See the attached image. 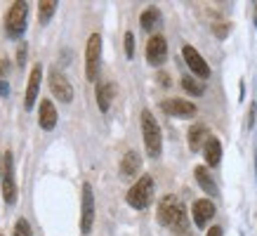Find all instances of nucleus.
Wrapping results in <instances>:
<instances>
[{
  "label": "nucleus",
  "instance_id": "12",
  "mask_svg": "<svg viewBox=\"0 0 257 236\" xmlns=\"http://www.w3.org/2000/svg\"><path fill=\"white\" fill-rule=\"evenodd\" d=\"M40 78H43V66L36 64L31 69V76H29V87H26V97H24V106L26 111L33 109V104L38 99V92H40Z\"/></svg>",
  "mask_w": 257,
  "mask_h": 236
},
{
  "label": "nucleus",
  "instance_id": "31",
  "mask_svg": "<svg viewBox=\"0 0 257 236\" xmlns=\"http://www.w3.org/2000/svg\"><path fill=\"white\" fill-rule=\"evenodd\" d=\"M3 73H5V62H0V80H3Z\"/></svg>",
  "mask_w": 257,
  "mask_h": 236
},
{
  "label": "nucleus",
  "instance_id": "26",
  "mask_svg": "<svg viewBox=\"0 0 257 236\" xmlns=\"http://www.w3.org/2000/svg\"><path fill=\"white\" fill-rule=\"evenodd\" d=\"M24 62H26V45L22 43V47L17 50V64H19V66H24Z\"/></svg>",
  "mask_w": 257,
  "mask_h": 236
},
{
  "label": "nucleus",
  "instance_id": "24",
  "mask_svg": "<svg viewBox=\"0 0 257 236\" xmlns=\"http://www.w3.org/2000/svg\"><path fill=\"white\" fill-rule=\"evenodd\" d=\"M125 55H127V59L135 57V36L130 31L125 33Z\"/></svg>",
  "mask_w": 257,
  "mask_h": 236
},
{
  "label": "nucleus",
  "instance_id": "14",
  "mask_svg": "<svg viewBox=\"0 0 257 236\" xmlns=\"http://www.w3.org/2000/svg\"><path fill=\"white\" fill-rule=\"evenodd\" d=\"M38 123H40L43 130H52V128L57 126V109H55V104L50 102V99H43V102H40Z\"/></svg>",
  "mask_w": 257,
  "mask_h": 236
},
{
  "label": "nucleus",
  "instance_id": "6",
  "mask_svg": "<svg viewBox=\"0 0 257 236\" xmlns=\"http://www.w3.org/2000/svg\"><path fill=\"white\" fill-rule=\"evenodd\" d=\"M47 80H50V90H52V94H55L59 102L69 104L71 99H73V87H71L69 78H66L59 69L50 71V78H47Z\"/></svg>",
  "mask_w": 257,
  "mask_h": 236
},
{
  "label": "nucleus",
  "instance_id": "9",
  "mask_svg": "<svg viewBox=\"0 0 257 236\" xmlns=\"http://www.w3.org/2000/svg\"><path fill=\"white\" fill-rule=\"evenodd\" d=\"M182 55H184V62H187V66L191 69V73H196L198 78H210V66H208L205 59L198 55L196 47L184 45L182 47Z\"/></svg>",
  "mask_w": 257,
  "mask_h": 236
},
{
  "label": "nucleus",
  "instance_id": "5",
  "mask_svg": "<svg viewBox=\"0 0 257 236\" xmlns=\"http://www.w3.org/2000/svg\"><path fill=\"white\" fill-rule=\"evenodd\" d=\"M26 15H29V8L26 3H12V8L8 10V17H5V29L12 38H19L24 31H26Z\"/></svg>",
  "mask_w": 257,
  "mask_h": 236
},
{
  "label": "nucleus",
  "instance_id": "27",
  "mask_svg": "<svg viewBox=\"0 0 257 236\" xmlns=\"http://www.w3.org/2000/svg\"><path fill=\"white\" fill-rule=\"evenodd\" d=\"M255 111H257V106H255V104H250V111H248V128L255 123Z\"/></svg>",
  "mask_w": 257,
  "mask_h": 236
},
{
  "label": "nucleus",
  "instance_id": "16",
  "mask_svg": "<svg viewBox=\"0 0 257 236\" xmlns=\"http://www.w3.org/2000/svg\"><path fill=\"white\" fill-rule=\"evenodd\" d=\"M196 182L201 184V189L205 191V194H210V196H217V184H215V180H212V175L208 173V168L205 165H196Z\"/></svg>",
  "mask_w": 257,
  "mask_h": 236
},
{
  "label": "nucleus",
  "instance_id": "1",
  "mask_svg": "<svg viewBox=\"0 0 257 236\" xmlns=\"http://www.w3.org/2000/svg\"><path fill=\"white\" fill-rule=\"evenodd\" d=\"M158 222L163 227H172L175 231H187V212L182 208L177 196H163L158 203Z\"/></svg>",
  "mask_w": 257,
  "mask_h": 236
},
{
  "label": "nucleus",
  "instance_id": "10",
  "mask_svg": "<svg viewBox=\"0 0 257 236\" xmlns=\"http://www.w3.org/2000/svg\"><path fill=\"white\" fill-rule=\"evenodd\" d=\"M147 59L151 66H161L168 59V40L163 36H151L147 43Z\"/></svg>",
  "mask_w": 257,
  "mask_h": 236
},
{
  "label": "nucleus",
  "instance_id": "21",
  "mask_svg": "<svg viewBox=\"0 0 257 236\" xmlns=\"http://www.w3.org/2000/svg\"><path fill=\"white\" fill-rule=\"evenodd\" d=\"M158 10L156 8H147L144 10V12H142V29H144V31H151V29H154V26H156V22H158Z\"/></svg>",
  "mask_w": 257,
  "mask_h": 236
},
{
  "label": "nucleus",
  "instance_id": "7",
  "mask_svg": "<svg viewBox=\"0 0 257 236\" xmlns=\"http://www.w3.org/2000/svg\"><path fill=\"white\" fill-rule=\"evenodd\" d=\"M3 198L5 203H15L17 201V184H15V168H12V154L3 156Z\"/></svg>",
  "mask_w": 257,
  "mask_h": 236
},
{
  "label": "nucleus",
  "instance_id": "4",
  "mask_svg": "<svg viewBox=\"0 0 257 236\" xmlns=\"http://www.w3.org/2000/svg\"><path fill=\"white\" fill-rule=\"evenodd\" d=\"M99 59H101V36L99 33H92V36L87 38V47H85V76H87V80H97Z\"/></svg>",
  "mask_w": 257,
  "mask_h": 236
},
{
  "label": "nucleus",
  "instance_id": "18",
  "mask_svg": "<svg viewBox=\"0 0 257 236\" xmlns=\"http://www.w3.org/2000/svg\"><path fill=\"white\" fill-rule=\"evenodd\" d=\"M208 140H210V133H208V128L205 126H194L191 130H189V147H191L194 151L203 149Z\"/></svg>",
  "mask_w": 257,
  "mask_h": 236
},
{
  "label": "nucleus",
  "instance_id": "30",
  "mask_svg": "<svg viewBox=\"0 0 257 236\" xmlns=\"http://www.w3.org/2000/svg\"><path fill=\"white\" fill-rule=\"evenodd\" d=\"M158 78H161V83H163V85H168V83H170V80H168V76H165V73H161Z\"/></svg>",
  "mask_w": 257,
  "mask_h": 236
},
{
  "label": "nucleus",
  "instance_id": "2",
  "mask_svg": "<svg viewBox=\"0 0 257 236\" xmlns=\"http://www.w3.org/2000/svg\"><path fill=\"white\" fill-rule=\"evenodd\" d=\"M142 133H144V147L151 158H158L163 154V135H161V126L154 118L151 111H142Z\"/></svg>",
  "mask_w": 257,
  "mask_h": 236
},
{
  "label": "nucleus",
  "instance_id": "13",
  "mask_svg": "<svg viewBox=\"0 0 257 236\" xmlns=\"http://www.w3.org/2000/svg\"><path fill=\"white\" fill-rule=\"evenodd\" d=\"M191 215H194L196 227H205L215 217V203L210 198H198L194 203V208H191Z\"/></svg>",
  "mask_w": 257,
  "mask_h": 236
},
{
  "label": "nucleus",
  "instance_id": "17",
  "mask_svg": "<svg viewBox=\"0 0 257 236\" xmlns=\"http://www.w3.org/2000/svg\"><path fill=\"white\" fill-rule=\"evenodd\" d=\"M203 156H205V163L212 165V168L222 161V144H219L217 137H210V140L205 142V147H203Z\"/></svg>",
  "mask_w": 257,
  "mask_h": 236
},
{
  "label": "nucleus",
  "instance_id": "15",
  "mask_svg": "<svg viewBox=\"0 0 257 236\" xmlns=\"http://www.w3.org/2000/svg\"><path fill=\"white\" fill-rule=\"evenodd\" d=\"M140 168H142V156L137 151H127L123 161H120V175L123 177H135L140 173Z\"/></svg>",
  "mask_w": 257,
  "mask_h": 236
},
{
  "label": "nucleus",
  "instance_id": "3",
  "mask_svg": "<svg viewBox=\"0 0 257 236\" xmlns=\"http://www.w3.org/2000/svg\"><path fill=\"white\" fill-rule=\"evenodd\" d=\"M151 198H154V180L149 175H142L133 184V189L127 191V203L133 205L135 210H144L151 205Z\"/></svg>",
  "mask_w": 257,
  "mask_h": 236
},
{
  "label": "nucleus",
  "instance_id": "25",
  "mask_svg": "<svg viewBox=\"0 0 257 236\" xmlns=\"http://www.w3.org/2000/svg\"><path fill=\"white\" fill-rule=\"evenodd\" d=\"M212 31L217 33V38H226V33H229V24H226V22L215 24V26H212Z\"/></svg>",
  "mask_w": 257,
  "mask_h": 236
},
{
  "label": "nucleus",
  "instance_id": "8",
  "mask_svg": "<svg viewBox=\"0 0 257 236\" xmlns=\"http://www.w3.org/2000/svg\"><path fill=\"white\" fill-rule=\"evenodd\" d=\"M94 224V196H92V187L90 184H83V212H80V231L83 234H90Z\"/></svg>",
  "mask_w": 257,
  "mask_h": 236
},
{
  "label": "nucleus",
  "instance_id": "29",
  "mask_svg": "<svg viewBox=\"0 0 257 236\" xmlns=\"http://www.w3.org/2000/svg\"><path fill=\"white\" fill-rule=\"evenodd\" d=\"M8 92H10V85L5 80H0V94H8Z\"/></svg>",
  "mask_w": 257,
  "mask_h": 236
},
{
  "label": "nucleus",
  "instance_id": "11",
  "mask_svg": "<svg viewBox=\"0 0 257 236\" xmlns=\"http://www.w3.org/2000/svg\"><path fill=\"white\" fill-rule=\"evenodd\" d=\"M161 109H163L168 116H177V118L196 116V104L187 102V99H165V102H161Z\"/></svg>",
  "mask_w": 257,
  "mask_h": 236
},
{
  "label": "nucleus",
  "instance_id": "28",
  "mask_svg": "<svg viewBox=\"0 0 257 236\" xmlns=\"http://www.w3.org/2000/svg\"><path fill=\"white\" fill-rule=\"evenodd\" d=\"M208 236H224V231H222V227H210V231H208Z\"/></svg>",
  "mask_w": 257,
  "mask_h": 236
},
{
  "label": "nucleus",
  "instance_id": "23",
  "mask_svg": "<svg viewBox=\"0 0 257 236\" xmlns=\"http://www.w3.org/2000/svg\"><path fill=\"white\" fill-rule=\"evenodd\" d=\"M15 236H33V229H31V224H29V220H17V224H15Z\"/></svg>",
  "mask_w": 257,
  "mask_h": 236
},
{
  "label": "nucleus",
  "instance_id": "32",
  "mask_svg": "<svg viewBox=\"0 0 257 236\" xmlns=\"http://www.w3.org/2000/svg\"><path fill=\"white\" fill-rule=\"evenodd\" d=\"M0 173H3V154H0Z\"/></svg>",
  "mask_w": 257,
  "mask_h": 236
},
{
  "label": "nucleus",
  "instance_id": "19",
  "mask_svg": "<svg viewBox=\"0 0 257 236\" xmlns=\"http://www.w3.org/2000/svg\"><path fill=\"white\" fill-rule=\"evenodd\" d=\"M113 94H116V87L111 85V83H99V85H97V104H99V109L104 111V113L109 111Z\"/></svg>",
  "mask_w": 257,
  "mask_h": 236
},
{
  "label": "nucleus",
  "instance_id": "20",
  "mask_svg": "<svg viewBox=\"0 0 257 236\" xmlns=\"http://www.w3.org/2000/svg\"><path fill=\"white\" fill-rule=\"evenodd\" d=\"M55 10H57L55 0H43V3L38 5V22L40 24H47V22H50V17L55 15Z\"/></svg>",
  "mask_w": 257,
  "mask_h": 236
},
{
  "label": "nucleus",
  "instance_id": "22",
  "mask_svg": "<svg viewBox=\"0 0 257 236\" xmlns=\"http://www.w3.org/2000/svg\"><path fill=\"white\" fill-rule=\"evenodd\" d=\"M182 87L187 90L189 94H194V97H201L203 92H205V85H203L201 80L191 78V76H187V78H182Z\"/></svg>",
  "mask_w": 257,
  "mask_h": 236
}]
</instances>
